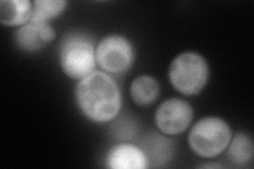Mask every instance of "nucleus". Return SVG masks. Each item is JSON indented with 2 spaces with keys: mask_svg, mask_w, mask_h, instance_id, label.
Segmentation results:
<instances>
[{
  "mask_svg": "<svg viewBox=\"0 0 254 169\" xmlns=\"http://www.w3.org/2000/svg\"><path fill=\"white\" fill-rule=\"evenodd\" d=\"M75 101L82 113L99 124L114 120L122 107L121 90L115 78L98 70L78 80Z\"/></svg>",
  "mask_w": 254,
  "mask_h": 169,
  "instance_id": "obj_1",
  "label": "nucleus"
},
{
  "mask_svg": "<svg viewBox=\"0 0 254 169\" xmlns=\"http://www.w3.org/2000/svg\"><path fill=\"white\" fill-rule=\"evenodd\" d=\"M60 66L64 74L81 80L95 71V47L90 36L74 32L64 37L60 47Z\"/></svg>",
  "mask_w": 254,
  "mask_h": 169,
  "instance_id": "obj_2",
  "label": "nucleus"
},
{
  "mask_svg": "<svg viewBox=\"0 0 254 169\" xmlns=\"http://www.w3.org/2000/svg\"><path fill=\"white\" fill-rule=\"evenodd\" d=\"M232 139L231 128L217 116H206L197 120L189 133V145L195 155L213 159L224 152Z\"/></svg>",
  "mask_w": 254,
  "mask_h": 169,
  "instance_id": "obj_3",
  "label": "nucleus"
},
{
  "mask_svg": "<svg viewBox=\"0 0 254 169\" xmlns=\"http://www.w3.org/2000/svg\"><path fill=\"white\" fill-rule=\"evenodd\" d=\"M169 78L175 89L184 95L199 94L209 79L208 62L198 53H181L171 63Z\"/></svg>",
  "mask_w": 254,
  "mask_h": 169,
  "instance_id": "obj_4",
  "label": "nucleus"
},
{
  "mask_svg": "<svg viewBox=\"0 0 254 169\" xmlns=\"http://www.w3.org/2000/svg\"><path fill=\"white\" fill-rule=\"evenodd\" d=\"M95 58L103 72L111 76L122 75L132 66L134 50L129 39L120 34H111L95 47Z\"/></svg>",
  "mask_w": 254,
  "mask_h": 169,
  "instance_id": "obj_5",
  "label": "nucleus"
},
{
  "mask_svg": "<svg viewBox=\"0 0 254 169\" xmlns=\"http://www.w3.org/2000/svg\"><path fill=\"white\" fill-rule=\"evenodd\" d=\"M193 120V108L181 99H170L159 105L155 124L161 133L176 135L185 132Z\"/></svg>",
  "mask_w": 254,
  "mask_h": 169,
  "instance_id": "obj_6",
  "label": "nucleus"
},
{
  "mask_svg": "<svg viewBox=\"0 0 254 169\" xmlns=\"http://www.w3.org/2000/svg\"><path fill=\"white\" fill-rule=\"evenodd\" d=\"M57 37V32L50 23H37L29 21L19 27L14 34L15 44L19 50L35 53L50 45Z\"/></svg>",
  "mask_w": 254,
  "mask_h": 169,
  "instance_id": "obj_7",
  "label": "nucleus"
},
{
  "mask_svg": "<svg viewBox=\"0 0 254 169\" xmlns=\"http://www.w3.org/2000/svg\"><path fill=\"white\" fill-rule=\"evenodd\" d=\"M106 165L111 169H145L148 163L139 145L127 142L111 147L106 156Z\"/></svg>",
  "mask_w": 254,
  "mask_h": 169,
  "instance_id": "obj_8",
  "label": "nucleus"
},
{
  "mask_svg": "<svg viewBox=\"0 0 254 169\" xmlns=\"http://www.w3.org/2000/svg\"><path fill=\"white\" fill-rule=\"evenodd\" d=\"M139 146L144 152L148 167H162L170 162L174 155L173 142L156 132L143 136Z\"/></svg>",
  "mask_w": 254,
  "mask_h": 169,
  "instance_id": "obj_9",
  "label": "nucleus"
},
{
  "mask_svg": "<svg viewBox=\"0 0 254 169\" xmlns=\"http://www.w3.org/2000/svg\"><path fill=\"white\" fill-rule=\"evenodd\" d=\"M33 2L30 0L0 1V22L7 27H21L31 19Z\"/></svg>",
  "mask_w": 254,
  "mask_h": 169,
  "instance_id": "obj_10",
  "label": "nucleus"
},
{
  "mask_svg": "<svg viewBox=\"0 0 254 169\" xmlns=\"http://www.w3.org/2000/svg\"><path fill=\"white\" fill-rule=\"evenodd\" d=\"M129 93L132 101L139 106H149L159 98L160 87L155 77L140 75L131 82Z\"/></svg>",
  "mask_w": 254,
  "mask_h": 169,
  "instance_id": "obj_11",
  "label": "nucleus"
},
{
  "mask_svg": "<svg viewBox=\"0 0 254 169\" xmlns=\"http://www.w3.org/2000/svg\"><path fill=\"white\" fill-rule=\"evenodd\" d=\"M228 158L236 165H245L251 162L254 155L253 140L246 132H238L232 136L228 145Z\"/></svg>",
  "mask_w": 254,
  "mask_h": 169,
  "instance_id": "obj_12",
  "label": "nucleus"
},
{
  "mask_svg": "<svg viewBox=\"0 0 254 169\" xmlns=\"http://www.w3.org/2000/svg\"><path fill=\"white\" fill-rule=\"evenodd\" d=\"M67 1L65 0H35L32 11V22L49 23L66 10Z\"/></svg>",
  "mask_w": 254,
  "mask_h": 169,
  "instance_id": "obj_13",
  "label": "nucleus"
},
{
  "mask_svg": "<svg viewBox=\"0 0 254 169\" xmlns=\"http://www.w3.org/2000/svg\"><path fill=\"white\" fill-rule=\"evenodd\" d=\"M110 133L117 141H121L122 143L130 142L137 136L138 126L132 118L123 116L113 123L110 127Z\"/></svg>",
  "mask_w": 254,
  "mask_h": 169,
  "instance_id": "obj_14",
  "label": "nucleus"
}]
</instances>
